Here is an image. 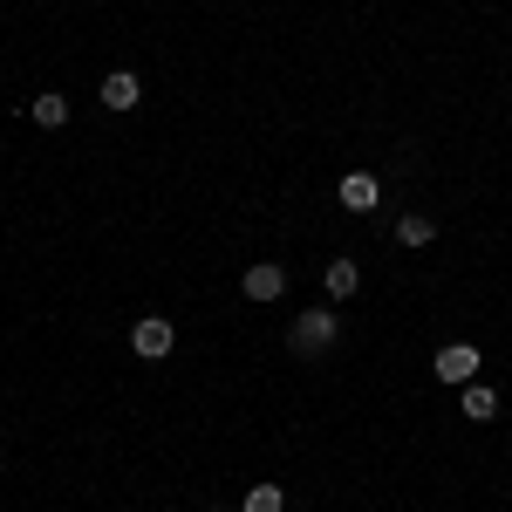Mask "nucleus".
<instances>
[{
    "label": "nucleus",
    "instance_id": "nucleus-2",
    "mask_svg": "<svg viewBox=\"0 0 512 512\" xmlns=\"http://www.w3.org/2000/svg\"><path fill=\"white\" fill-rule=\"evenodd\" d=\"M431 376H437V383H451V390L478 383V349H472V342H444V349L431 355Z\"/></svg>",
    "mask_w": 512,
    "mask_h": 512
},
{
    "label": "nucleus",
    "instance_id": "nucleus-3",
    "mask_svg": "<svg viewBox=\"0 0 512 512\" xmlns=\"http://www.w3.org/2000/svg\"><path fill=\"white\" fill-rule=\"evenodd\" d=\"M171 342H178V328L164 315H144L137 328H130V349L144 355V362H158V355H171Z\"/></svg>",
    "mask_w": 512,
    "mask_h": 512
},
{
    "label": "nucleus",
    "instance_id": "nucleus-12",
    "mask_svg": "<svg viewBox=\"0 0 512 512\" xmlns=\"http://www.w3.org/2000/svg\"><path fill=\"white\" fill-rule=\"evenodd\" d=\"M205 512H226V506H205Z\"/></svg>",
    "mask_w": 512,
    "mask_h": 512
},
{
    "label": "nucleus",
    "instance_id": "nucleus-1",
    "mask_svg": "<svg viewBox=\"0 0 512 512\" xmlns=\"http://www.w3.org/2000/svg\"><path fill=\"white\" fill-rule=\"evenodd\" d=\"M335 342H342V315H335V308H301L294 328H287V349L301 355V362H321Z\"/></svg>",
    "mask_w": 512,
    "mask_h": 512
},
{
    "label": "nucleus",
    "instance_id": "nucleus-10",
    "mask_svg": "<svg viewBox=\"0 0 512 512\" xmlns=\"http://www.w3.org/2000/svg\"><path fill=\"white\" fill-rule=\"evenodd\" d=\"M321 280H328L335 301H349L355 287H362V267H355V260H328V274H321Z\"/></svg>",
    "mask_w": 512,
    "mask_h": 512
},
{
    "label": "nucleus",
    "instance_id": "nucleus-7",
    "mask_svg": "<svg viewBox=\"0 0 512 512\" xmlns=\"http://www.w3.org/2000/svg\"><path fill=\"white\" fill-rule=\"evenodd\" d=\"M28 117H35L41 130H62V123H69V96H62V89H41L35 103H28Z\"/></svg>",
    "mask_w": 512,
    "mask_h": 512
},
{
    "label": "nucleus",
    "instance_id": "nucleus-9",
    "mask_svg": "<svg viewBox=\"0 0 512 512\" xmlns=\"http://www.w3.org/2000/svg\"><path fill=\"white\" fill-rule=\"evenodd\" d=\"M458 403H465V417H472V424H492V417H499V396L485 390V383H465Z\"/></svg>",
    "mask_w": 512,
    "mask_h": 512
},
{
    "label": "nucleus",
    "instance_id": "nucleus-6",
    "mask_svg": "<svg viewBox=\"0 0 512 512\" xmlns=\"http://www.w3.org/2000/svg\"><path fill=\"white\" fill-rule=\"evenodd\" d=\"M335 198H342L349 212H376V198H383V185H376L369 171H349V178L335 185Z\"/></svg>",
    "mask_w": 512,
    "mask_h": 512
},
{
    "label": "nucleus",
    "instance_id": "nucleus-4",
    "mask_svg": "<svg viewBox=\"0 0 512 512\" xmlns=\"http://www.w3.org/2000/svg\"><path fill=\"white\" fill-rule=\"evenodd\" d=\"M239 294H246V301H280V294H287V267H274V260L246 267V274H239Z\"/></svg>",
    "mask_w": 512,
    "mask_h": 512
},
{
    "label": "nucleus",
    "instance_id": "nucleus-8",
    "mask_svg": "<svg viewBox=\"0 0 512 512\" xmlns=\"http://www.w3.org/2000/svg\"><path fill=\"white\" fill-rule=\"evenodd\" d=\"M431 239H437L431 212H403V219H396V246H431Z\"/></svg>",
    "mask_w": 512,
    "mask_h": 512
},
{
    "label": "nucleus",
    "instance_id": "nucleus-5",
    "mask_svg": "<svg viewBox=\"0 0 512 512\" xmlns=\"http://www.w3.org/2000/svg\"><path fill=\"white\" fill-rule=\"evenodd\" d=\"M96 96H103V110H137V103H144V82L130 76V69H117V76H103Z\"/></svg>",
    "mask_w": 512,
    "mask_h": 512
},
{
    "label": "nucleus",
    "instance_id": "nucleus-11",
    "mask_svg": "<svg viewBox=\"0 0 512 512\" xmlns=\"http://www.w3.org/2000/svg\"><path fill=\"white\" fill-rule=\"evenodd\" d=\"M239 512H287V492H280V485H253V492L239 499Z\"/></svg>",
    "mask_w": 512,
    "mask_h": 512
}]
</instances>
